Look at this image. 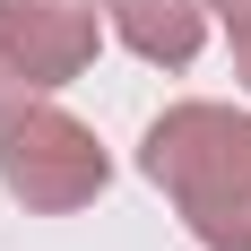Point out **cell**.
Instances as JSON below:
<instances>
[{
	"label": "cell",
	"instance_id": "cell-3",
	"mask_svg": "<svg viewBox=\"0 0 251 251\" xmlns=\"http://www.w3.org/2000/svg\"><path fill=\"white\" fill-rule=\"evenodd\" d=\"M104 44L96 0H0V122L61 96Z\"/></svg>",
	"mask_w": 251,
	"mask_h": 251
},
{
	"label": "cell",
	"instance_id": "cell-2",
	"mask_svg": "<svg viewBox=\"0 0 251 251\" xmlns=\"http://www.w3.org/2000/svg\"><path fill=\"white\" fill-rule=\"evenodd\" d=\"M0 182L35 217H70V208H87L113 182V156H104V139L78 113H61L44 96V104H26L18 122H0Z\"/></svg>",
	"mask_w": 251,
	"mask_h": 251
},
{
	"label": "cell",
	"instance_id": "cell-5",
	"mask_svg": "<svg viewBox=\"0 0 251 251\" xmlns=\"http://www.w3.org/2000/svg\"><path fill=\"white\" fill-rule=\"evenodd\" d=\"M217 18H226V44H234V70H243V87H251V0H226Z\"/></svg>",
	"mask_w": 251,
	"mask_h": 251
},
{
	"label": "cell",
	"instance_id": "cell-4",
	"mask_svg": "<svg viewBox=\"0 0 251 251\" xmlns=\"http://www.w3.org/2000/svg\"><path fill=\"white\" fill-rule=\"evenodd\" d=\"M208 0H104V26L122 35L148 70H191L208 44Z\"/></svg>",
	"mask_w": 251,
	"mask_h": 251
},
{
	"label": "cell",
	"instance_id": "cell-1",
	"mask_svg": "<svg viewBox=\"0 0 251 251\" xmlns=\"http://www.w3.org/2000/svg\"><path fill=\"white\" fill-rule=\"evenodd\" d=\"M139 174L174 200L200 251H251V113L234 104H165L139 139Z\"/></svg>",
	"mask_w": 251,
	"mask_h": 251
}]
</instances>
